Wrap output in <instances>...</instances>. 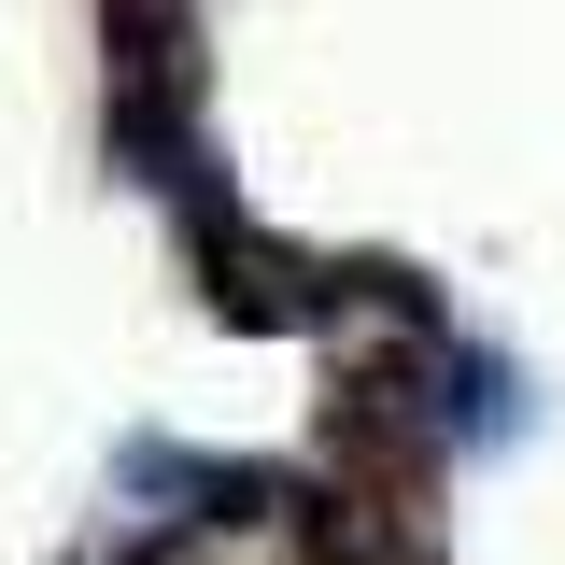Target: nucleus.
Segmentation results:
<instances>
[]
</instances>
